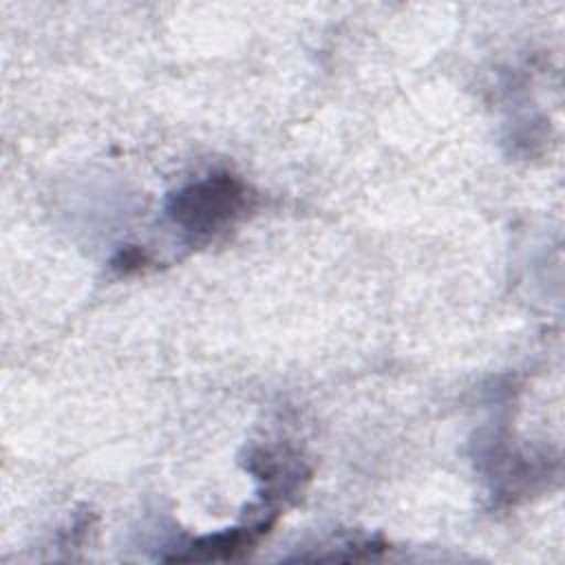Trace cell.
<instances>
[{"label": "cell", "instance_id": "cell-1", "mask_svg": "<svg viewBox=\"0 0 565 565\" xmlns=\"http://www.w3.org/2000/svg\"><path fill=\"white\" fill-rule=\"evenodd\" d=\"M247 210V188L227 172L210 174L170 196V218L192 236H210Z\"/></svg>", "mask_w": 565, "mask_h": 565}]
</instances>
